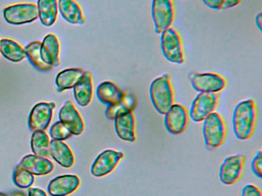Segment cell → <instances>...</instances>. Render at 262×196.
Instances as JSON below:
<instances>
[{"instance_id": "cell-1", "label": "cell", "mask_w": 262, "mask_h": 196, "mask_svg": "<svg viewBox=\"0 0 262 196\" xmlns=\"http://www.w3.org/2000/svg\"><path fill=\"white\" fill-rule=\"evenodd\" d=\"M257 122V108L252 99L242 101L233 112V130L237 139H251L255 132Z\"/></svg>"}, {"instance_id": "cell-2", "label": "cell", "mask_w": 262, "mask_h": 196, "mask_svg": "<svg viewBox=\"0 0 262 196\" xmlns=\"http://www.w3.org/2000/svg\"><path fill=\"white\" fill-rule=\"evenodd\" d=\"M150 98L155 109L165 115L174 104V92L171 75L165 74L156 78L149 88Z\"/></svg>"}, {"instance_id": "cell-3", "label": "cell", "mask_w": 262, "mask_h": 196, "mask_svg": "<svg viewBox=\"0 0 262 196\" xmlns=\"http://www.w3.org/2000/svg\"><path fill=\"white\" fill-rule=\"evenodd\" d=\"M203 136L205 145L209 150H217L225 143L227 127L220 113L214 112L204 120Z\"/></svg>"}, {"instance_id": "cell-4", "label": "cell", "mask_w": 262, "mask_h": 196, "mask_svg": "<svg viewBox=\"0 0 262 196\" xmlns=\"http://www.w3.org/2000/svg\"><path fill=\"white\" fill-rule=\"evenodd\" d=\"M161 48L169 62L182 64L185 62V52L182 38L174 28H168L161 34Z\"/></svg>"}, {"instance_id": "cell-5", "label": "cell", "mask_w": 262, "mask_h": 196, "mask_svg": "<svg viewBox=\"0 0 262 196\" xmlns=\"http://www.w3.org/2000/svg\"><path fill=\"white\" fill-rule=\"evenodd\" d=\"M176 16L173 0H152L151 17L156 34H162L171 27Z\"/></svg>"}, {"instance_id": "cell-6", "label": "cell", "mask_w": 262, "mask_h": 196, "mask_svg": "<svg viewBox=\"0 0 262 196\" xmlns=\"http://www.w3.org/2000/svg\"><path fill=\"white\" fill-rule=\"evenodd\" d=\"M219 93H199L191 104L189 116L194 122L205 120L219 106Z\"/></svg>"}, {"instance_id": "cell-7", "label": "cell", "mask_w": 262, "mask_h": 196, "mask_svg": "<svg viewBox=\"0 0 262 196\" xmlns=\"http://www.w3.org/2000/svg\"><path fill=\"white\" fill-rule=\"evenodd\" d=\"M4 16L9 24L19 26L36 21L39 12L37 6L33 3H19L5 8Z\"/></svg>"}, {"instance_id": "cell-8", "label": "cell", "mask_w": 262, "mask_h": 196, "mask_svg": "<svg viewBox=\"0 0 262 196\" xmlns=\"http://www.w3.org/2000/svg\"><path fill=\"white\" fill-rule=\"evenodd\" d=\"M193 88L200 93H219L226 87L227 81L217 73H192L189 76Z\"/></svg>"}, {"instance_id": "cell-9", "label": "cell", "mask_w": 262, "mask_h": 196, "mask_svg": "<svg viewBox=\"0 0 262 196\" xmlns=\"http://www.w3.org/2000/svg\"><path fill=\"white\" fill-rule=\"evenodd\" d=\"M246 156L235 155L226 158L221 165L219 178L226 185H234L240 181L245 171Z\"/></svg>"}, {"instance_id": "cell-10", "label": "cell", "mask_w": 262, "mask_h": 196, "mask_svg": "<svg viewBox=\"0 0 262 196\" xmlns=\"http://www.w3.org/2000/svg\"><path fill=\"white\" fill-rule=\"evenodd\" d=\"M124 158L122 152L106 150L95 159L91 167V173L96 177H102L113 173Z\"/></svg>"}, {"instance_id": "cell-11", "label": "cell", "mask_w": 262, "mask_h": 196, "mask_svg": "<svg viewBox=\"0 0 262 196\" xmlns=\"http://www.w3.org/2000/svg\"><path fill=\"white\" fill-rule=\"evenodd\" d=\"M189 113L182 104H174L165 114V125L171 134L183 133L189 124Z\"/></svg>"}, {"instance_id": "cell-12", "label": "cell", "mask_w": 262, "mask_h": 196, "mask_svg": "<svg viewBox=\"0 0 262 196\" xmlns=\"http://www.w3.org/2000/svg\"><path fill=\"white\" fill-rule=\"evenodd\" d=\"M55 103L41 102L36 104L30 112L29 126L33 131H45L53 118Z\"/></svg>"}, {"instance_id": "cell-13", "label": "cell", "mask_w": 262, "mask_h": 196, "mask_svg": "<svg viewBox=\"0 0 262 196\" xmlns=\"http://www.w3.org/2000/svg\"><path fill=\"white\" fill-rule=\"evenodd\" d=\"M61 122L70 130L73 135L82 134L85 129L83 119L72 101H67L59 113Z\"/></svg>"}, {"instance_id": "cell-14", "label": "cell", "mask_w": 262, "mask_h": 196, "mask_svg": "<svg viewBox=\"0 0 262 196\" xmlns=\"http://www.w3.org/2000/svg\"><path fill=\"white\" fill-rule=\"evenodd\" d=\"M80 185V179L75 175L58 176L49 184L48 191L51 196H67L74 192Z\"/></svg>"}, {"instance_id": "cell-15", "label": "cell", "mask_w": 262, "mask_h": 196, "mask_svg": "<svg viewBox=\"0 0 262 196\" xmlns=\"http://www.w3.org/2000/svg\"><path fill=\"white\" fill-rule=\"evenodd\" d=\"M19 165L30 172L33 176H45L50 174L54 169V165L51 161L36 155L25 156Z\"/></svg>"}, {"instance_id": "cell-16", "label": "cell", "mask_w": 262, "mask_h": 196, "mask_svg": "<svg viewBox=\"0 0 262 196\" xmlns=\"http://www.w3.org/2000/svg\"><path fill=\"white\" fill-rule=\"evenodd\" d=\"M115 130L121 139L127 142L136 141V119L133 112L118 116L114 119Z\"/></svg>"}, {"instance_id": "cell-17", "label": "cell", "mask_w": 262, "mask_h": 196, "mask_svg": "<svg viewBox=\"0 0 262 196\" xmlns=\"http://www.w3.org/2000/svg\"><path fill=\"white\" fill-rule=\"evenodd\" d=\"M58 9L62 18L73 24L85 22V15L76 0H58Z\"/></svg>"}, {"instance_id": "cell-18", "label": "cell", "mask_w": 262, "mask_h": 196, "mask_svg": "<svg viewBox=\"0 0 262 196\" xmlns=\"http://www.w3.org/2000/svg\"><path fill=\"white\" fill-rule=\"evenodd\" d=\"M41 54L46 63L53 66L60 64V45L57 36L54 34H49L44 38L41 46Z\"/></svg>"}, {"instance_id": "cell-19", "label": "cell", "mask_w": 262, "mask_h": 196, "mask_svg": "<svg viewBox=\"0 0 262 196\" xmlns=\"http://www.w3.org/2000/svg\"><path fill=\"white\" fill-rule=\"evenodd\" d=\"M50 155L64 168H70L74 165L75 159L70 147L59 140L50 141Z\"/></svg>"}, {"instance_id": "cell-20", "label": "cell", "mask_w": 262, "mask_h": 196, "mask_svg": "<svg viewBox=\"0 0 262 196\" xmlns=\"http://www.w3.org/2000/svg\"><path fill=\"white\" fill-rule=\"evenodd\" d=\"M74 96L78 104L86 107L92 101L93 93V76L90 71H85L79 83L75 86Z\"/></svg>"}, {"instance_id": "cell-21", "label": "cell", "mask_w": 262, "mask_h": 196, "mask_svg": "<svg viewBox=\"0 0 262 196\" xmlns=\"http://www.w3.org/2000/svg\"><path fill=\"white\" fill-rule=\"evenodd\" d=\"M137 103V98L135 94L131 92L125 93L124 97L119 102L108 106L105 115L108 119H115L118 116L134 111Z\"/></svg>"}, {"instance_id": "cell-22", "label": "cell", "mask_w": 262, "mask_h": 196, "mask_svg": "<svg viewBox=\"0 0 262 196\" xmlns=\"http://www.w3.org/2000/svg\"><path fill=\"white\" fill-rule=\"evenodd\" d=\"M125 92L115 83L105 81L101 83L97 88V96L99 101L107 105H113L124 97Z\"/></svg>"}, {"instance_id": "cell-23", "label": "cell", "mask_w": 262, "mask_h": 196, "mask_svg": "<svg viewBox=\"0 0 262 196\" xmlns=\"http://www.w3.org/2000/svg\"><path fill=\"white\" fill-rule=\"evenodd\" d=\"M85 70L81 68H69L62 70L58 74L56 78L57 90L62 92L68 89L73 88L82 79Z\"/></svg>"}, {"instance_id": "cell-24", "label": "cell", "mask_w": 262, "mask_h": 196, "mask_svg": "<svg viewBox=\"0 0 262 196\" xmlns=\"http://www.w3.org/2000/svg\"><path fill=\"white\" fill-rule=\"evenodd\" d=\"M39 18L43 26L50 27L56 22L58 16V0H38Z\"/></svg>"}, {"instance_id": "cell-25", "label": "cell", "mask_w": 262, "mask_h": 196, "mask_svg": "<svg viewBox=\"0 0 262 196\" xmlns=\"http://www.w3.org/2000/svg\"><path fill=\"white\" fill-rule=\"evenodd\" d=\"M0 52L4 58L13 62H20L27 58L25 49L14 40L9 38L0 40Z\"/></svg>"}, {"instance_id": "cell-26", "label": "cell", "mask_w": 262, "mask_h": 196, "mask_svg": "<svg viewBox=\"0 0 262 196\" xmlns=\"http://www.w3.org/2000/svg\"><path fill=\"white\" fill-rule=\"evenodd\" d=\"M41 46H42V42L40 41H33L24 49H25L27 57H28L30 62L36 68L39 69L42 71H47V70H51L53 67L46 63L42 58V54H41Z\"/></svg>"}, {"instance_id": "cell-27", "label": "cell", "mask_w": 262, "mask_h": 196, "mask_svg": "<svg viewBox=\"0 0 262 196\" xmlns=\"http://www.w3.org/2000/svg\"><path fill=\"white\" fill-rule=\"evenodd\" d=\"M50 137L45 131H34L32 136L31 148L36 156L42 157L50 156Z\"/></svg>"}, {"instance_id": "cell-28", "label": "cell", "mask_w": 262, "mask_h": 196, "mask_svg": "<svg viewBox=\"0 0 262 196\" xmlns=\"http://www.w3.org/2000/svg\"><path fill=\"white\" fill-rule=\"evenodd\" d=\"M34 176L27 170L17 165L13 174L15 185L21 188H28L34 183Z\"/></svg>"}, {"instance_id": "cell-29", "label": "cell", "mask_w": 262, "mask_h": 196, "mask_svg": "<svg viewBox=\"0 0 262 196\" xmlns=\"http://www.w3.org/2000/svg\"><path fill=\"white\" fill-rule=\"evenodd\" d=\"M50 136L54 140L63 141L73 136L70 130L61 121L56 122L50 129Z\"/></svg>"}, {"instance_id": "cell-30", "label": "cell", "mask_w": 262, "mask_h": 196, "mask_svg": "<svg viewBox=\"0 0 262 196\" xmlns=\"http://www.w3.org/2000/svg\"><path fill=\"white\" fill-rule=\"evenodd\" d=\"M251 169L257 177H262V151H259L253 159Z\"/></svg>"}, {"instance_id": "cell-31", "label": "cell", "mask_w": 262, "mask_h": 196, "mask_svg": "<svg viewBox=\"0 0 262 196\" xmlns=\"http://www.w3.org/2000/svg\"><path fill=\"white\" fill-rule=\"evenodd\" d=\"M242 196H262V193L258 187L249 184L244 187Z\"/></svg>"}, {"instance_id": "cell-32", "label": "cell", "mask_w": 262, "mask_h": 196, "mask_svg": "<svg viewBox=\"0 0 262 196\" xmlns=\"http://www.w3.org/2000/svg\"><path fill=\"white\" fill-rule=\"evenodd\" d=\"M202 1L211 9H216V10L222 9V0H202Z\"/></svg>"}, {"instance_id": "cell-33", "label": "cell", "mask_w": 262, "mask_h": 196, "mask_svg": "<svg viewBox=\"0 0 262 196\" xmlns=\"http://www.w3.org/2000/svg\"><path fill=\"white\" fill-rule=\"evenodd\" d=\"M242 1V0H222V9H231L240 4Z\"/></svg>"}, {"instance_id": "cell-34", "label": "cell", "mask_w": 262, "mask_h": 196, "mask_svg": "<svg viewBox=\"0 0 262 196\" xmlns=\"http://www.w3.org/2000/svg\"><path fill=\"white\" fill-rule=\"evenodd\" d=\"M29 196H47L45 191L40 188H32L29 189Z\"/></svg>"}, {"instance_id": "cell-35", "label": "cell", "mask_w": 262, "mask_h": 196, "mask_svg": "<svg viewBox=\"0 0 262 196\" xmlns=\"http://www.w3.org/2000/svg\"><path fill=\"white\" fill-rule=\"evenodd\" d=\"M255 22L256 24H257V28H258L259 30H262V14L258 13L257 14V16L255 17Z\"/></svg>"}, {"instance_id": "cell-36", "label": "cell", "mask_w": 262, "mask_h": 196, "mask_svg": "<svg viewBox=\"0 0 262 196\" xmlns=\"http://www.w3.org/2000/svg\"><path fill=\"white\" fill-rule=\"evenodd\" d=\"M9 196H27L25 193L22 192V191H16V192L11 193L10 194H8Z\"/></svg>"}, {"instance_id": "cell-37", "label": "cell", "mask_w": 262, "mask_h": 196, "mask_svg": "<svg viewBox=\"0 0 262 196\" xmlns=\"http://www.w3.org/2000/svg\"><path fill=\"white\" fill-rule=\"evenodd\" d=\"M0 196H9L8 194H4V193L0 192Z\"/></svg>"}]
</instances>
